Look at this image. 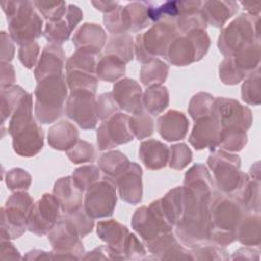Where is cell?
I'll return each instance as SVG.
<instances>
[{"label":"cell","instance_id":"ba28073f","mask_svg":"<svg viewBox=\"0 0 261 261\" xmlns=\"http://www.w3.org/2000/svg\"><path fill=\"white\" fill-rule=\"evenodd\" d=\"M241 215L240 203L225 197H219L213 202L209 212V224H211L209 230H214L217 236L226 233V236L232 239L230 232L238 226Z\"/></svg>","mask_w":261,"mask_h":261},{"label":"cell","instance_id":"3957f363","mask_svg":"<svg viewBox=\"0 0 261 261\" xmlns=\"http://www.w3.org/2000/svg\"><path fill=\"white\" fill-rule=\"evenodd\" d=\"M259 16L241 14L225 28L219 37V50L223 54L234 55L246 46L259 42L255 41V36L259 38L258 24Z\"/></svg>","mask_w":261,"mask_h":261},{"label":"cell","instance_id":"4fadbf2b","mask_svg":"<svg viewBox=\"0 0 261 261\" xmlns=\"http://www.w3.org/2000/svg\"><path fill=\"white\" fill-rule=\"evenodd\" d=\"M57 216L58 202L56 198L45 194L32 208L28 222L29 228L36 233L44 234L53 228Z\"/></svg>","mask_w":261,"mask_h":261},{"label":"cell","instance_id":"e575fe53","mask_svg":"<svg viewBox=\"0 0 261 261\" xmlns=\"http://www.w3.org/2000/svg\"><path fill=\"white\" fill-rule=\"evenodd\" d=\"M103 20L108 31L112 34H122L128 31L122 6L118 5L112 11L105 13Z\"/></svg>","mask_w":261,"mask_h":261},{"label":"cell","instance_id":"8fae6325","mask_svg":"<svg viewBox=\"0 0 261 261\" xmlns=\"http://www.w3.org/2000/svg\"><path fill=\"white\" fill-rule=\"evenodd\" d=\"M212 115L221 128H241L246 130L251 125L252 116L249 108L234 100L219 98L214 101Z\"/></svg>","mask_w":261,"mask_h":261},{"label":"cell","instance_id":"ffe728a7","mask_svg":"<svg viewBox=\"0 0 261 261\" xmlns=\"http://www.w3.org/2000/svg\"><path fill=\"white\" fill-rule=\"evenodd\" d=\"M82 192L83 190L80 189L69 176L60 178L54 187V197L62 210L67 213L80 209L82 204Z\"/></svg>","mask_w":261,"mask_h":261},{"label":"cell","instance_id":"6da1fadb","mask_svg":"<svg viewBox=\"0 0 261 261\" xmlns=\"http://www.w3.org/2000/svg\"><path fill=\"white\" fill-rule=\"evenodd\" d=\"M2 9L7 16L11 37L18 44L32 43L42 33V19L31 1H3Z\"/></svg>","mask_w":261,"mask_h":261},{"label":"cell","instance_id":"4316f807","mask_svg":"<svg viewBox=\"0 0 261 261\" xmlns=\"http://www.w3.org/2000/svg\"><path fill=\"white\" fill-rule=\"evenodd\" d=\"M125 70L124 61L119 57L108 54L103 56L97 65V74L105 81L113 82L123 75Z\"/></svg>","mask_w":261,"mask_h":261},{"label":"cell","instance_id":"7402d4cb","mask_svg":"<svg viewBox=\"0 0 261 261\" xmlns=\"http://www.w3.org/2000/svg\"><path fill=\"white\" fill-rule=\"evenodd\" d=\"M238 3L234 1H204L201 13L206 24L222 27L238 11Z\"/></svg>","mask_w":261,"mask_h":261},{"label":"cell","instance_id":"30bf717a","mask_svg":"<svg viewBox=\"0 0 261 261\" xmlns=\"http://www.w3.org/2000/svg\"><path fill=\"white\" fill-rule=\"evenodd\" d=\"M66 115L83 128H94L97 123V109L94 93L89 91H72L65 108Z\"/></svg>","mask_w":261,"mask_h":261},{"label":"cell","instance_id":"603a6c76","mask_svg":"<svg viewBox=\"0 0 261 261\" xmlns=\"http://www.w3.org/2000/svg\"><path fill=\"white\" fill-rule=\"evenodd\" d=\"M189 126L186 116L178 111L170 110L158 119V130L167 141L182 139Z\"/></svg>","mask_w":261,"mask_h":261},{"label":"cell","instance_id":"277c9868","mask_svg":"<svg viewBox=\"0 0 261 261\" xmlns=\"http://www.w3.org/2000/svg\"><path fill=\"white\" fill-rule=\"evenodd\" d=\"M209 37L204 30L177 35L170 43L165 58L175 65H187L201 59L209 48Z\"/></svg>","mask_w":261,"mask_h":261},{"label":"cell","instance_id":"7a4b0ae2","mask_svg":"<svg viewBox=\"0 0 261 261\" xmlns=\"http://www.w3.org/2000/svg\"><path fill=\"white\" fill-rule=\"evenodd\" d=\"M36 116L42 123L56 120L62 111L66 97V85L62 74L47 76L39 82L35 90Z\"/></svg>","mask_w":261,"mask_h":261},{"label":"cell","instance_id":"d590c367","mask_svg":"<svg viewBox=\"0 0 261 261\" xmlns=\"http://www.w3.org/2000/svg\"><path fill=\"white\" fill-rule=\"evenodd\" d=\"M73 180L82 190L89 189L99 178V169L94 165L77 168L73 173Z\"/></svg>","mask_w":261,"mask_h":261},{"label":"cell","instance_id":"ab89813d","mask_svg":"<svg viewBox=\"0 0 261 261\" xmlns=\"http://www.w3.org/2000/svg\"><path fill=\"white\" fill-rule=\"evenodd\" d=\"M243 99L250 104L260 102V77L258 71L243 85Z\"/></svg>","mask_w":261,"mask_h":261},{"label":"cell","instance_id":"f35d334b","mask_svg":"<svg viewBox=\"0 0 261 261\" xmlns=\"http://www.w3.org/2000/svg\"><path fill=\"white\" fill-rule=\"evenodd\" d=\"M192 160V152L185 145H174L170 149V163L172 168L181 169Z\"/></svg>","mask_w":261,"mask_h":261},{"label":"cell","instance_id":"9a60e30c","mask_svg":"<svg viewBox=\"0 0 261 261\" xmlns=\"http://www.w3.org/2000/svg\"><path fill=\"white\" fill-rule=\"evenodd\" d=\"M13 137V148L20 156H33L43 147V132L33 120Z\"/></svg>","mask_w":261,"mask_h":261},{"label":"cell","instance_id":"44dd1931","mask_svg":"<svg viewBox=\"0 0 261 261\" xmlns=\"http://www.w3.org/2000/svg\"><path fill=\"white\" fill-rule=\"evenodd\" d=\"M64 63V53L62 48L57 45H50L45 47L38 66L35 70V76L38 81L54 75L62 74V67Z\"/></svg>","mask_w":261,"mask_h":261},{"label":"cell","instance_id":"8d00e7d4","mask_svg":"<svg viewBox=\"0 0 261 261\" xmlns=\"http://www.w3.org/2000/svg\"><path fill=\"white\" fill-rule=\"evenodd\" d=\"M67 155L68 158L75 163L93 161L95 157L93 146L85 141H80L73 148L71 147L70 150L67 151Z\"/></svg>","mask_w":261,"mask_h":261},{"label":"cell","instance_id":"52a82bcc","mask_svg":"<svg viewBox=\"0 0 261 261\" xmlns=\"http://www.w3.org/2000/svg\"><path fill=\"white\" fill-rule=\"evenodd\" d=\"M115 203V182L110 177H103L89 188L85 199V211L91 217L110 216Z\"/></svg>","mask_w":261,"mask_h":261},{"label":"cell","instance_id":"d6986e66","mask_svg":"<svg viewBox=\"0 0 261 261\" xmlns=\"http://www.w3.org/2000/svg\"><path fill=\"white\" fill-rule=\"evenodd\" d=\"M106 41L104 30L95 23H85L73 37L75 47L85 53L95 54L100 51Z\"/></svg>","mask_w":261,"mask_h":261},{"label":"cell","instance_id":"1f68e13d","mask_svg":"<svg viewBox=\"0 0 261 261\" xmlns=\"http://www.w3.org/2000/svg\"><path fill=\"white\" fill-rule=\"evenodd\" d=\"M129 127L137 138L143 139L152 135L153 120L148 113L140 110L129 117Z\"/></svg>","mask_w":261,"mask_h":261},{"label":"cell","instance_id":"74e56055","mask_svg":"<svg viewBox=\"0 0 261 261\" xmlns=\"http://www.w3.org/2000/svg\"><path fill=\"white\" fill-rule=\"evenodd\" d=\"M25 95L18 87H13L7 91L2 90V120H4L11 112V105H18L19 101Z\"/></svg>","mask_w":261,"mask_h":261},{"label":"cell","instance_id":"cb8c5ba5","mask_svg":"<svg viewBox=\"0 0 261 261\" xmlns=\"http://www.w3.org/2000/svg\"><path fill=\"white\" fill-rule=\"evenodd\" d=\"M140 157L146 167L150 169L164 167L168 158L167 146L155 140L146 141L141 145Z\"/></svg>","mask_w":261,"mask_h":261},{"label":"cell","instance_id":"ac0fdd59","mask_svg":"<svg viewBox=\"0 0 261 261\" xmlns=\"http://www.w3.org/2000/svg\"><path fill=\"white\" fill-rule=\"evenodd\" d=\"M141 88L133 80L124 79L116 83L113 87V98L117 105L128 111L138 112L142 108Z\"/></svg>","mask_w":261,"mask_h":261},{"label":"cell","instance_id":"2e32d148","mask_svg":"<svg viewBox=\"0 0 261 261\" xmlns=\"http://www.w3.org/2000/svg\"><path fill=\"white\" fill-rule=\"evenodd\" d=\"M220 132V124L213 115L202 117L198 119V122L191 134L190 143L196 149L217 146Z\"/></svg>","mask_w":261,"mask_h":261},{"label":"cell","instance_id":"60d3db41","mask_svg":"<svg viewBox=\"0 0 261 261\" xmlns=\"http://www.w3.org/2000/svg\"><path fill=\"white\" fill-rule=\"evenodd\" d=\"M117 103L115 102L113 96L110 93L103 94L99 97L98 102L96 103L97 115L101 119H105L112 115L117 110Z\"/></svg>","mask_w":261,"mask_h":261},{"label":"cell","instance_id":"7bdbcfd3","mask_svg":"<svg viewBox=\"0 0 261 261\" xmlns=\"http://www.w3.org/2000/svg\"><path fill=\"white\" fill-rule=\"evenodd\" d=\"M38 53H39L38 44L34 42L28 43V44L21 45V48L19 50V59L24 66L30 68L35 64Z\"/></svg>","mask_w":261,"mask_h":261},{"label":"cell","instance_id":"ee69618b","mask_svg":"<svg viewBox=\"0 0 261 261\" xmlns=\"http://www.w3.org/2000/svg\"><path fill=\"white\" fill-rule=\"evenodd\" d=\"M92 4L97 9H99L100 11H103L105 13L112 11L113 9H115L118 6V3L114 2V1H93Z\"/></svg>","mask_w":261,"mask_h":261},{"label":"cell","instance_id":"836d02e7","mask_svg":"<svg viewBox=\"0 0 261 261\" xmlns=\"http://www.w3.org/2000/svg\"><path fill=\"white\" fill-rule=\"evenodd\" d=\"M213 99L208 94L200 93L196 95L190 103V114L194 119H200L208 116L212 112Z\"/></svg>","mask_w":261,"mask_h":261},{"label":"cell","instance_id":"4dcf8cb0","mask_svg":"<svg viewBox=\"0 0 261 261\" xmlns=\"http://www.w3.org/2000/svg\"><path fill=\"white\" fill-rule=\"evenodd\" d=\"M168 67L160 60H152L142 67V81L144 85L162 83L167 75Z\"/></svg>","mask_w":261,"mask_h":261},{"label":"cell","instance_id":"9c48e42d","mask_svg":"<svg viewBox=\"0 0 261 261\" xmlns=\"http://www.w3.org/2000/svg\"><path fill=\"white\" fill-rule=\"evenodd\" d=\"M208 163L214 172L219 189L226 193L237 190L243 175L239 171L240 158L238 156L219 151L209 157Z\"/></svg>","mask_w":261,"mask_h":261},{"label":"cell","instance_id":"f546056e","mask_svg":"<svg viewBox=\"0 0 261 261\" xmlns=\"http://www.w3.org/2000/svg\"><path fill=\"white\" fill-rule=\"evenodd\" d=\"M132 37L127 34L111 37L107 47L106 52L108 54L115 55L119 57L124 62L133 58V42Z\"/></svg>","mask_w":261,"mask_h":261},{"label":"cell","instance_id":"7c38bea8","mask_svg":"<svg viewBox=\"0 0 261 261\" xmlns=\"http://www.w3.org/2000/svg\"><path fill=\"white\" fill-rule=\"evenodd\" d=\"M134 134L129 127V117L116 113L109 120L103 122L97 133V142L100 150L110 149L133 140Z\"/></svg>","mask_w":261,"mask_h":261},{"label":"cell","instance_id":"83f0119b","mask_svg":"<svg viewBox=\"0 0 261 261\" xmlns=\"http://www.w3.org/2000/svg\"><path fill=\"white\" fill-rule=\"evenodd\" d=\"M144 104L149 112L157 115L168 105V93L166 88L155 85L149 88L144 96Z\"/></svg>","mask_w":261,"mask_h":261},{"label":"cell","instance_id":"484cf974","mask_svg":"<svg viewBox=\"0 0 261 261\" xmlns=\"http://www.w3.org/2000/svg\"><path fill=\"white\" fill-rule=\"evenodd\" d=\"M123 13L128 31L137 32L150 24L148 8L145 2H133L123 7Z\"/></svg>","mask_w":261,"mask_h":261},{"label":"cell","instance_id":"e0dca14e","mask_svg":"<svg viewBox=\"0 0 261 261\" xmlns=\"http://www.w3.org/2000/svg\"><path fill=\"white\" fill-rule=\"evenodd\" d=\"M142 170L136 163H129L128 167L116 177L120 197L130 204H136L142 199Z\"/></svg>","mask_w":261,"mask_h":261},{"label":"cell","instance_id":"f1b7e54d","mask_svg":"<svg viewBox=\"0 0 261 261\" xmlns=\"http://www.w3.org/2000/svg\"><path fill=\"white\" fill-rule=\"evenodd\" d=\"M99 165L105 173L117 177L128 167L129 162L121 152L115 151L103 154L99 159Z\"/></svg>","mask_w":261,"mask_h":261},{"label":"cell","instance_id":"5bb4252c","mask_svg":"<svg viewBox=\"0 0 261 261\" xmlns=\"http://www.w3.org/2000/svg\"><path fill=\"white\" fill-rule=\"evenodd\" d=\"M83 18L82 10L73 4H69L64 16L56 21H48L44 36L49 42L61 44L66 41L71 31Z\"/></svg>","mask_w":261,"mask_h":261},{"label":"cell","instance_id":"5b68a950","mask_svg":"<svg viewBox=\"0 0 261 261\" xmlns=\"http://www.w3.org/2000/svg\"><path fill=\"white\" fill-rule=\"evenodd\" d=\"M177 35H179V32L175 23H156L147 33L137 37L136 50L138 59L150 61L154 56H165L170 43Z\"/></svg>","mask_w":261,"mask_h":261},{"label":"cell","instance_id":"f6af8a7d","mask_svg":"<svg viewBox=\"0 0 261 261\" xmlns=\"http://www.w3.org/2000/svg\"><path fill=\"white\" fill-rule=\"evenodd\" d=\"M241 4L244 6V9H246L250 13V15L259 16V11L261 7L260 2H241Z\"/></svg>","mask_w":261,"mask_h":261},{"label":"cell","instance_id":"8992f818","mask_svg":"<svg viewBox=\"0 0 261 261\" xmlns=\"http://www.w3.org/2000/svg\"><path fill=\"white\" fill-rule=\"evenodd\" d=\"M32 198L25 193L12 195L2 208V230L15 238L23 232L33 208Z\"/></svg>","mask_w":261,"mask_h":261},{"label":"cell","instance_id":"d6a6232c","mask_svg":"<svg viewBox=\"0 0 261 261\" xmlns=\"http://www.w3.org/2000/svg\"><path fill=\"white\" fill-rule=\"evenodd\" d=\"M34 6L49 21H56L62 18L67 10L63 1H33Z\"/></svg>","mask_w":261,"mask_h":261},{"label":"cell","instance_id":"d4e9b609","mask_svg":"<svg viewBox=\"0 0 261 261\" xmlns=\"http://www.w3.org/2000/svg\"><path fill=\"white\" fill-rule=\"evenodd\" d=\"M77 130L71 123L61 121L50 128L48 141L54 149L66 150L73 147L77 140Z\"/></svg>","mask_w":261,"mask_h":261},{"label":"cell","instance_id":"b9f144b4","mask_svg":"<svg viewBox=\"0 0 261 261\" xmlns=\"http://www.w3.org/2000/svg\"><path fill=\"white\" fill-rule=\"evenodd\" d=\"M31 182L30 175L22 169H12L7 174V186L10 190L28 189Z\"/></svg>","mask_w":261,"mask_h":261}]
</instances>
